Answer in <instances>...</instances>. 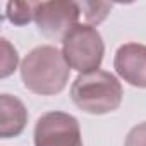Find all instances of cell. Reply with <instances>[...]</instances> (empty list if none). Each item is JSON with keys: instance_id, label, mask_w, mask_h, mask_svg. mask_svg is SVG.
I'll use <instances>...</instances> for the list:
<instances>
[{"instance_id": "obj_5", "label": "cell", "mask_w": 146, "mask_h": 146, "mask_svg": "<svg viewBox=\"0 0 146 146\" xmlns=\"http://www.w3.org/2000/svg\"><path fill=\"white\" fill-rule=\"evenodd\" d=\"M81 19L79 2H36L35 23L38 31L50 40H64Z\"/></svg>"}, {"instance_id": "obj_9", "label": "cell", "mask_w": 146, "mask_h": 146, "mask_svg": "<svg viewBox=\"0 0 146 146\" xmlns=\"http://www.w3.org/2000/svg\"><path fill=\"white\" fill-rule=\"evenodd\" d=\"M79 7H81V17H84V24L95 28L102 21H105L112 5L103 2H79Z\"/></svg>"}, {"instance_id": "obj_4", "label": "cell", "mask_w": 146, "mask_h": 146, "mask_svg": "<svg viewBox=\"0 0 146 146\" xmlns=\"http://www.w3.org/2000/svg\"><path fill=\"white\" fill-rule=\"evenodd\" d=\"M35 146H83L78 119L58 110L43 113L35 125Z\"/></svg>"}, {"instance_id": "obj_8", "label": "cell", "mask_w": 146, "mask_h": 146, "mask_svg": "<svg viewBox=\"0 0 146 146\" xmlns=\"http://www.w3.org/2000/svg\"><path fill=\"white\" fill-rule=\"evenodd\" d=\"M35 7H36V2H9L5 17L14 26L29 24L35 19Z\"/></svg>"}, {"instance_id": "obj_2", "label": "cell", "mask_w": 146, "mask_h": 146, "mask_svg": "<svg viewBox=\"0 0 146 146\" xmlns=\"http://www.w3.org/2000/svg\"><path fill=\"white\" fill-rule=\"evenodd\" d=\"M122 84L112 72L96 69L79 74L70 86V98L78 108L91 115L115 112L122 103Z\"/></svg>"}, {"instance_id": "obj_6", "label": "cell", "mask_w": 146, "mask_h": 146, "mask_svg": "<svg viewBox=\"0 0 146 146\" xmlns=\"http://www.w3.org/2000/svg\"><path fill=\"white\" fill-rule=\"evenodd\" d=\"M115 72L131 86L146 90V45L124 43L113 58Z\"/></svg>"}, {"instance_id": "obj_11", "label": "cell", "mask_w": 146, "mask_h": 146, "mask_svg": "<svg viewBox=\"0 0 146 146\" xmlns=\"http://www.w3.org/2000/svg\"><path fill=\"white\" fill-rule=\"evenodd\" d=\"M124 146H146V122L134 125L127 132Z\"/></svg>"}, {"instance_id": "obj_3", "label": "cell", "mask_w": 146, "mask_h": 146, "mask_svg": "<svg viewBox=\"0 0 146 146\" xmlns=\"http://www.w3.org/2000/svg\"><path fill=\"white\" fill-rule=\"evenodd\" d=\"M62 53L70 69L84 74L100 69L105 55V43L96 28L81 23L62 40Z\"/></svg>"}, {"instance_id": "obj_7", "label": "cell", "mask_w": 146, "mask_h": 146, "mask_svg": "<svg viewBox=\"0 0 146 146\" xmlns=\"http://www.w3.org/2000/svg\"><path fill=\"white\" fill-rule=\"evenodd\" d=\"M28 124V110L24 103L12 95H0V137H17Z\"/></svg>"}, {"instance_id": "obj_10", "label": "cell", "mask_w": 146, "mask_h": 146, "mask_svg": "<svg viewBox=\"0 0 146 146\" xmlns=\"http://www.w3.org/2000/svg\"><path fill=\"white\" fill-rule=\"evenodd\" d=\"M2 70H0V78H7L17 69L19 55L17 50L9 43V40L2 38Z\"/></svg>"}, {"instance_id": "obj_1", "label": "cell", "mask_w": 146, "mask_h": 146, "mask_svg": "<svg viewBox=\"0 0 146 146\" xmlns=\"http://www.w3.org/2000/svg\"><path fill=\"white\" fill-rule=\"evenodd\" d=\"M70 67L62 50L52 45L33 48L21 62V79L26 90L40 96H52L64 91L69 83Z\"/></svg>"}]
</instances>
